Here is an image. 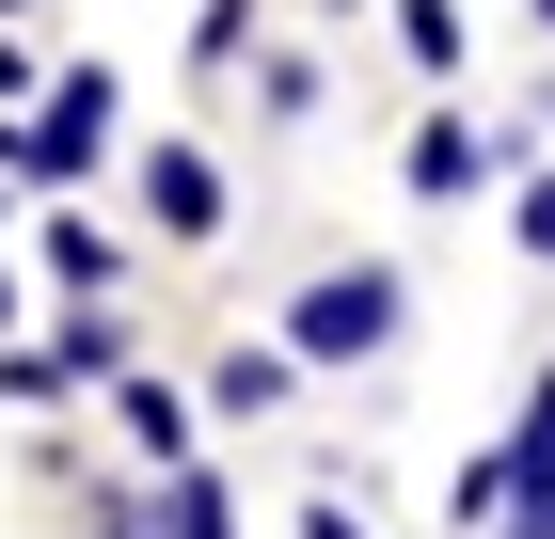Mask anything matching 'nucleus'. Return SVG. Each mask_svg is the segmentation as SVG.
Masks as SVG:
<instances>
[{
  "instance_id": "obj_3",
  "label": "nucleus",
  "mask_w": 555,
  "mask_h": 539,
  "mask_svg": "<svg viewBox=\"0 0 555 539\" xmlns=\"http://www.w3.org/2000/svg\"><path fill=\"white\" fill-rule=\"evenodd\" d=\"M492 159H508V143H492L476 112H428L413 159H397V191H413V207H461V191H492Z\"/></svg>"
},
{
  "instance_id": "obj_7",
  "label": "nucleus",
  "mask_w": 555,
  "mask_h": 539,
  "mask_svg": "<svg viewBox=\"0 0 555 539\" xmlns=\"http://www.w3.org/2000/svg\"><path fill=\"white\" fill-rule=\"evenodd\" d=\"M286 397H301V349H286V333H238V349L207 365V413H286Z\"/></svg>"
},
{
  "instance_id": "obj_17",
  "label": "nucleus",
  "mask_w": 555,
  "mask_h": 539,
  "mask_svg": "<svg viewBox=\"0 0 555 539\" xmlns=\"http://www.w3.org/2000/svg\"><path fill=\"white\" fill-rule=\"evenodd\" d=\"M0 16H33V0H0Z\"/></svg>"
},
{
  "instance_id": "obj_5",
  "label": "nucleus",
  "mask_w": 555,
  "mask_h": 539,
  "mask_svg": "<svg viewBox=\"0 0 555 539\" xmlns=\"http://www.w3.org/2000/svg\"><path fill=\"white\" fill-rule=\"evenodd\" d=\"M508 539H555V365L524 381V428H508Z\"/></svg>"
},
{
  "instance_id": "obj_12",
  "label": "nucleus",
  "mask_w": 555,
  "mask_h": 539,
  "mask_svg": "<svg viewBox=\"0 0 555 539\" xmlns=\"http://www.w3.org/2000/svg\"><path fill=\"white\" fill-rule=\"evenodd\" d=\"M444 508H461V524H508V445H476V460H461V492H444Z\"/></svg>"
},
{
  "instance_id": "obj_4",
  "label": "nucleus",
  "mask_w": 555,
  "mask_h": 539,
  "mask_svg": "<svg viewBox=\"0 0 555 539\" xmlns=\"http://www.w3.org/2000/svg\"><path fill=\"white\" fill-rule=\"evenodd\" d=\"M143 222L159 239H222V159L207 143H143Z\"/></svg>"
},
{
  "instance_id": "obj_9",
  "label": "nucleus",
  "mask_w": 555,
  "mask_h": 539,
  "mask_svg": "<svg viewBox=\"0 0 555 539\" xmlns=\"http://www.w3.org/2000/svg\"><path fill=\"white\" fill-rule=\"evenodd\" d=\"M48 286H64V301H95V286H112V270H128V254H112V222H80V207H64V222H48Z\"/></svg>"
},
{
  "instance_id": "obj_13",
  "label": "nucleus",
  "mask_w": 555,
  "mask_h": 539,
  "mask_svg": "<svg viewBox=\"0 0 555 539\" xmlns=\"http://www.w3.org/2000/svg\"><path fill=\"white\" fill-rule=\"evenodd\" d=\"M508 239H524V254H540V270H555V159H540V175H524V191H508Z\"/></svg>"
},
{
  "instance_id": "obj_14",
  "label": "nucleus",
  "mask_w": 555,
  "mask_h": 539,
  "mask_svg": "<svg viewBox=\"0 0 555 539\" xmlns=\"http://www.w3.org/2000/svg\"><path fill=\"white\" fill-rule=\"evenodd\" d=\"M301 539H365V508H349V492H318V508H301Z\"/></svg>"
},
{
  "instance_id": "obj_16",
  "label": "nucleus",
  "mask_w": 555,
  "mask_h": 539,
  "mask_svg": "<svg viewBox=\"0 0 555 539\" xmlns=\"http://www.w3.org/2000/svg\"><path fill=\"white\" fill-rule=\"evenodd\" d=\"M0 333H16V270H0Z\"/></svg>"
},
{
  "instance_id": "obj_1",
  "label": "nucleus",
  "mask_w": 555,
  "mask_h": 539,
  "mask_svg": "<svg viewBox=\"0 0 555 539\" xmlns=\"http://www.w3.org/2000/svg\"><path fill=\"white\" fill-rule=\"evenodd\" d=\"M397 333H413V286H397V270H365V254H349V270H318V286L286 301V349H301V365H382Z\"/></svg>"
},
{
  "instance_id": "obj_6",
  "label": "nucleus",
  "mask_w": 555,
  "mask_h": 539,
  "mask_svg": "<svg viewBox=\"0 0 555 539\" xmlns=\"http://www.w3.org/2000/svg\"><path fill=\"white\" fill-rule=\"evenodd\" d=\"M112 428H128V460H143V476H175V460H207V445H191V397H175V381H112Z\"/></svg>"
},
{
  "instance_id": "obj_11",
  "label": "nucleus",
  "mask_w": 555,
  "mask_h": 539,
  "mask_svg": "<svg viewBox=\"0 0 555 539\" xmlns=\"http://www.w3.org/2000/svg\"><path fill=\"white\" fill-rule=\"evenodd\" d=\"M397 64L413 80H461V0H397Z\"/></svg>"
},
{
  "instance_id": "obj_10",
  "label": "nucleus",
  "mask_w": 555,
  "mask_h": 539,
  "mask_svg": "<svg viewBox=\"0 0 555 539\" xmlns=\"http://www.w3.org/2000/svg\"><path fill=\"white\" fill-rule=\"evenodd\" d=\"M48 349H64L80 381H128V318H112V286H95V301H64V333H48Z\"/></svg>"
},
{
  "instance_id": "obj_8",
  "label": "nucleus",
  "mask_w": 555,
  "mask_h": 539,
  "mask_svg": "<svg viewBox=\"0 0 555 539\" xmlns=\"http://www.w3.org/2000/svg\"><path fill=\"white\" fill-rule=\"evenodd\" d=\"M143 524H159V539H238V492H222L207 460H175L159 492H143Z\"/></svg>"
},
{
  "instance_id": "obj_15",
  "label": "nucleus",
  "mask_w": 555,
  "mask_h": 539,
  "mask_svg": "<svg viewBox=\"0 0 555 539\" xmlns=\"http://www.w3.org/2000/svg\"><path fill=\"white\" fill-rule=\"evenodd\" d=\"M16 95H33V48H16V33H0V112H16Z\"/></svg>"
},
{
  "instance_id": "obj_2",
  "label": "nucleus",
  "mask_w": 555,
  "mask_h": 539,
  "mask_svg": "<svg viewBox=\"0 0 555 539\" xmlns=\"http://www.w3.org/2000/svg\"><path fill=\"white\" fill-rule=\"evenodd\" d=\"M95 143H112V64H64L33 127L0 112V175H16V191H80V175H95Z\"/></svg>"
}]
</instances>
